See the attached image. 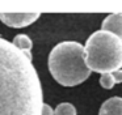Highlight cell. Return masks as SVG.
I'll return each mask as SVG.
<instances>
[{"label":"cell","instance_id":"cell-3","mask_svg":"<svg viewBox=\"0 0 122 115\" xmlns=\"http://www.w3.org/2000/svg\"><path fill=\"white\" fill-rule=\"evenodd\" d=\"M85 64L97 73H113L122 68V41L114 34L97 30L84 46Z\"/></svg>","mask_w":122,"mask_h":115},{"label":"cell","instance_id":"cell-8","mask_svg":"<svg viewBox=\"0 0 122 115\" xmlns=\"http://www.w3.org/2000/svg\"><path fill=\"white\" fill-rule=\"evenodd\" d=\"M54 115H76V109L70 102H63L56 106L54 110Z\"/></svg>","mask_w":122,"mask_h":115},{"label":"cell","instance_id":"cell-1","mask_svg":"<svg viewBox=\"0 0 122 115\" xmlns=\"http://www.w3.org/2000/svg\"><path fill=\"white\" fill-rule=\"evenodd\" d=\"M43 103L32 60L0 37V115H41Z\"/></svg>","mask_w":122,"mask_h":115},{"label":"cell","instance_id":"cell-2","mask_svg":"<svg viewBox=\"0 0 122 115\" xmlns=\"http://www.w3.org/2000/svg\"><path fill=\"white\" fill-rule=\"evenodd\" d=\"M47 64L54 80L63 86H76L91 75L85 64L84 46L75 41H63L54 46Z\"/></svg>","mask_w":122,"mask_h":115},{"label":"cell","instance_id":"cell-9","mask_svg":"<svg viewBox=\"0 0 122 115\" xmlns=\"http://www.w3.org/2000/svg\"><path fill=\"white\" fill-rule=\"evenodd\" d=\"M100 85L102 86L104 89H112L114 85H116L112 73H104V75H101V77H100Z\"/></svg>","mask_w":122,"mask_h":115},{"label":"cell","instance_id":"cell-6","mask_svg":"<svg viewBox=\"0 0 122 115\" xmlns=\"http://www.w3.org/2000/svg\"><path fill=\"white\" fill-rule=\"evenodd\" d=\"M98 115H122V98L112 97L106 99L101 105Z\"/></svg>","mask_w":122,"mask_h":115},{"label":"cell","instance_id":"cell-5","mask_svg":"<svg viewBox=\"0 0 122 115\" xmlns=\"http://www.w3.org/2000/svg\"><path fill=\"white\" fill-rule=\"evenodd\" d=\"M101 30L109 31L122 41V13H112L106 16L101 24Z\"/></svg>","mask_w":122,"mask_h":115},{"label":"cell","instance_id":"cell-4","mask_svg":"<svg viewBox=\"0 0 122 115\" xmlns=\"http://www.w3.org/2000/svg\"><path fill=\"white\" fill-rule=\"evenodd\" d=\"M40 18V13H0V21L11 28H26Z\"/></svg>","mask_w":122,"mask_h":115},{"label":"cell","instance_id":"cell-7","mask_svg":"<svg viewBox=\"0 0 122 115\" xmlns=\"http://www.w3.org/2000/svg\"><path fill=\"white\" fill-rule=\"evenodd\" d=\"M12 43H13V46L17 47L25 56H28L30 60H32V54H30V52H32L33 42L26 34H17V35L13 38Z\"/></svg>","mask_w":122,"mask_h":115},{"label":"cell","instance_id":"cell-10","mask_svg":"<svg viewBox=\"0 0 122 115\" xmlns=\"http://www.w3.org/2000/svg\"><path fill=\"white\" fill-rule=\"evenodd\" d=\"M112 76H113L114 82L116 84H121L122 82V69H118V71H116V72H113Z\"/></svg>","mask_w":122,"mask_h":115},{"label":"cell","instance_id":"cell-11","mask_svg":"<svg viewBox=\"0 0 122 115\" xmlns=\"http://www.w3.org/2000/svg\"><path fill=\"white\" fill-rule=\"evenodd\" d=\"M41 115H54V111H53V109H51L50 105L43 103V106H42V112H41Z\"/></svg>","mask_w":122,"mask_h":115}]
</instances>
